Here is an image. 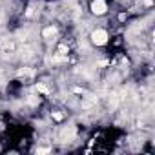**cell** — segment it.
I'll use <instances>...</instances> for the list:
<instances>
[{"label":"cell","mask_w":155,"mask_h":155,"mask_svg":"<svg viewBox=\"0 0 155 155\" xmlns=\"http://www.w3.org/2000/svg\"><path fill=\"white\" fill-rule=\"evenodd\" d=\"M91 40H93V44H97V46H104V44L108 42V33H106L104 29H97V31L91 33Z\"/></svg>","instance_id":"6da1fadb"},{"label":"cell","mask_w":155,"mask_h":155,"mask_svg":"<svg viewBox=\"0 0 155 155\" xmlns=\"http://www.w3.org/2000/svg\"><path fill=\"white\" fill-rule=\"evenodd\" d=\"M108 9V4L104 2V0H93V4H91V11L95 15H104Z\"/></svg>","instance_id":"7a4b0ae2"},{"label":"cell","mask_w":155,"mask_h":155,"mask_svg":"<svg viewBox=\"0 0 155 155\" xmlns=\"http://www.w3.org/2000/svg\"><path fill=\"white\" fill-rule=\"evenodd\" d=\"M55 33H57V29H55V28H48V29H44L42 37H44V38H48V37H51V35H55Z\"/></svg>","instance_id":"3957f363"}]
</instances>
